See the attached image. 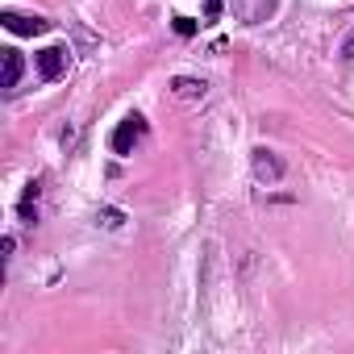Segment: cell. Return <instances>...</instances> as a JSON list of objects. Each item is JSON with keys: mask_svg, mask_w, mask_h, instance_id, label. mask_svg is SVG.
I'll return each instance as SVG.
<instances>
[{"mask_svg": "<svg viewBox=\"0 0 354 354\" xmlns=\"http://www.w3.org/2000/svg\"><path fill=\"white\" fill-rule=\"evenodd\" d=\"M342 59H354V34L346 38V46H342Z\"/></svg>", "mask_w": 354, "mask_h": 354, "instance_id": "9c48e42d", "label": "cell"}, {"mask_svg": "<svg viewBox=\"0 0 354 354\" xmlns=\"http://www.w3.org/2000/svg\"><path fill=\"white\" fill-rule=\"evenodd\" d=\"M267 154H271V150H259V158H254V162H259V175H267V171H271V175H279V162H275V158H267Z\"/></svg>", "mask_w": 354, "mask_h": 354, "instance_id": "8992f818", "label": "cell"}, {"mask_svg": "<svg viewBox=\"0 0 354 354\" xmlns=\"http://www.w3.org/2000/svg\"><path fill=\"white\" fill-rule=\"evenodd\" d=\"M221 17V0H209V21H217Z\"/></svg>", "mask_w": 354, "mask_h": 354, "instance_id": "ba28073f", "label": "cell"}, {"mask_svg": "<svg viewBox=\"0 0 354 354\" xmlns=\"http://www.w3.org/2000/svg\"><path fill=\"white\" fill-rule=\"evenodd\" d=\"M21 80V50H5V88H17Z\"/></svg>", "mask_w": 354, "mask_h": 354, "instance_id": "277c9868", "label": "cell"}, {"mask_svg": "<svg viewBox=\"0 0 354 354\" xmlns=\"http://www.w3.org/2000/svg\"><path fill=\"white\" fill-rule=\"evenodd\" d=\"M5 30H13V34H46L50 21H42V17H21V13H5Z\"/></svg>", "mask_w": 354, "mask_h": 354, "instance_id": "3957f363", "label": "cell"}, {"mask_svg": "<svg viewBox=\"0 0 354 354\" xmlns=\"http://www.w3.org/2000/svg\"><path fill=\"white\" fill-rule=\"evenodd\" d=\"M67 46H46L42 55H38V67H42V80H59L63 71H67Z\"/></svg>", "mask_w": 354, "mask_h": 354, "instance_id": "7a4b0ae2", "label": "cell"}, {"mask_svg": "<svg viewBox=\"0 0 354 354\" xmlns=\"http://www.w3.org/2000/svg\"><path fill=\"white\" fill-rule=\"evenodd\" d=\"M142 133H146V121H142L138 113H133V117H125V121L113 129V150H117V154H129V150H133V142H138Z\"/></svg>", "mask_w": 354, "mask_h": 354, "instance_id": "6da1fadb", "label": "cell"}, {"mask_svg": "<svg viewBox=\"0 0 354 354\" xmlns=\"http://www.w3.org/2000/svg\"><path fill=\"white\" fill-rule=\"evenodd\" d=\"M175 92L180 96H205V80H175Z\"/></svg>", "mask_w": 354, "mask_h": 354, "instance_id": "5b68a950", "label": "cell"}, {"mask_svg": "<svg viewBox=\"0 0 354 354\" xmlns=\"http://www.w3.org/2000/svg\"><path fill=\"white\" fill-rule=\"evenodd\" d=\"M175 34L192 38V34H196V21H192V17H175Z\"/></svg>", "mask_w": 354, "mask_h": 354, "instance_id": "52a82bcc", "label": "cell"}]
</instances>
